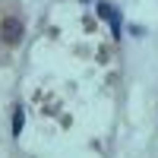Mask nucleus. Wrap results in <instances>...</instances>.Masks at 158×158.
Returning <instances> with one entry per match:
<instances>
[{
	"instance_id": "f257e3e1",
	"label": "nucleus",
	"mask_w": 158,
	"mask_h": 158,
	"mask_svg": "<svg viewBox=\"0 0 158 158\" xmlns=\"http://www.w3.org/2000/svg\"><path fill=\"white\" fill-rule=\"evenodd\" d=\"M98 19H104V22H108L111 25V35L117 38V41H120V35H123V19H120V13H117L111 3H98Z\"/></svg>"
},
{
	"instance_id": "f03ea898",
	"label": "nucleus",
	"mask_w": 158,
	"mask_h": 158,
	"mask_svg": "<svg viewBox=\"0 0 158 158\" xmlns=\"http://www.w3.org/2000/svg\"><path fill=\"white\" fill-rule=\"evenodd\" d=\"M0 35L6 38V44H19L22 35H25V25H22L16 16H6L3 22H0Z\"/></svg>"
},
{
	"instance_id": "7ed1b4c3",
	"label": "nucleus",
	"mask_w": 158,
	"mask_h": 158,
	"mask_svg": "<svg viewBox=\"0 0 158 158\" xmlns=\"http://www.w3.org/2000/svg\"><path fill=\"white\" fill-rule=\"evenodd\" d=\"M22 127H25V111L16 108L13 111V136H22Z\"/></svg>"
}]
</instances>
